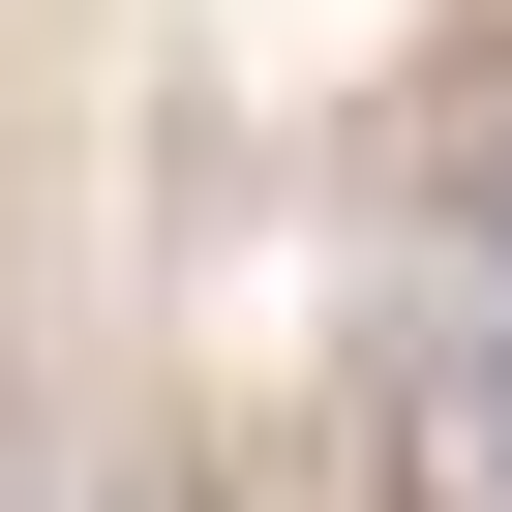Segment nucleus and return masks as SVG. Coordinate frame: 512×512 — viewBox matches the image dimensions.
<instances>
[{
  "mask_svg": "<svg viewBox=\"0 0 512 512\" xmlns=\"http://www.w3.org/2000/svg\"><path fill=\"white\" fill-rule=\"evenodd\" d=\"M332 452H362V512H512V332H392L332 392Z\"/></svg>",
  "mask_w": 512,
  "mask_h": 512,
  "instance_id": "1",
  "label": "nucleus"
},
{
  "mask_svg": "<svg viewBox=\"0 0 512 512\" xmlns=\"http://www.w3.org/2000/svg\"><path fill=\"white\" fill-rule=\"evenodd\" d=\"M392 181H422L452 241H512V31H422V91H392Z\"/></svg>",
  "mask_w": 512,
  "mask_h": 512,
  "instance_id": "2",
  "label": "nucleus"
},
{
  "mask_svg": "<svg viewBox=\"0 0 512 512\" xmlns=\"http://www.w3.org/2000/svg\"><path fill=\"white\" fill-rule=\"evenodd\" d=\"M0 512H31V482H0Z\"/></svg>",
  "mask_w": 512,
  "mask_h": 512,
  "instance_id": "3",
  "label": "nucleus"
}]
</instances>
